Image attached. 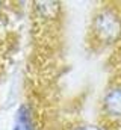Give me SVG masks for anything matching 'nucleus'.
Instances as JSON below:
<instances>
[{"mask_svg": "<svg viewBox=\"0 0 121 130\" xmlns=\"http://www.w3.org/2000/svg\"><path fill=\"white\" fill-rule=\"evenodd\" d=\"M38 11L46 17V18H53L56 17L59 11V3L58 2H38L36 3Z\"/></svg>", "mask_w": 121, "mask_h": 130, "instance_id": "obj_4", "label": "nucleus"}, {"mask_svg": "<svg viewBox=\"0 0 121 130\" xmlns=\"http://www.w3.org/2000/svg\"><path fill=\"white\" fill-rule=\"evenodd\" d=\"M12 130H33L32 129V118H30V112L26 106H20L17 113H15V120H14V129Z\"/></svg>", "mask_w": 121, "mask_h": 130, "instance_id": "obj_3", "label": "nucleus"}, {"mask_svg": "<svg viewBox=\"0 0 121 130\" xmlns=\"http://www.w3.org/2000/svg\"><path fill=\"white\" fill-rule=\"evenodd\" d=\"M94 30L100 41L106 44L114 42L121 33V21L111 11L100 12L94 20Z\"/></svg>", "mask_w": 121, "mask_h": 130, "instance_id": "obj_1", "label": "nucleus"}, {"mask_svg": "<svg viewBox=\"0 0 121 130\" xmlns=\"http://www.w3.org/2000/svg\"><path fill=\"white\" fill-rule=\"evenodd\" d=\"M79 130H100V129H97V127H92V126H89V127H80Z\"/></svg>", "mask_w": 121, "mask_h": 130, "instance_id": "obj_5", "label": "nucleus"}, {"mask_svg": "<svg viewBox=\"0 0 121 130\" xmlns=\"http://www.w3.org/2000/svg\"><path fill=\"white\" fill-rule=\"evenodd\" d=\"M104 107L111 115L121 117V89H114L104 97Z\"/></svg>", "mask_w": 121, "mask_h": 130, "instance_id": "obj_2", "label": "nucleus"}]
</instances>
